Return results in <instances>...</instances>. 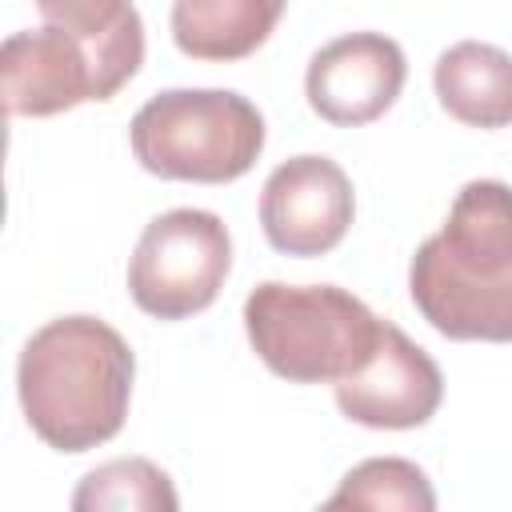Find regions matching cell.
I'll return each instance as SVG.
<instances>
[{
  "instance_id": "obj_1",
  "label": "cell",
  "mask_w": 512,
  "mask_h": 512,
  "mask_svg": "<svg viewBox=\"0 0 512 512\" xmlns=\"http://www.w3.org/2000/svg\"><path fill=\"white\" fill-rule=\"evenodd\" d=\"M40 24L0 48L8 116H56L84 100H112L144 60V20L120 0H40Z\"/></svg>"
},
{
  "instance_id": "obj_2",
  "label": "cell",
  "mask_w": 512,
  "mask_h": 512,
  "mask_svg": "<svg viewBox=\"0 0 512 512\" xmlns=\"http://www.w3.org/2000/svg\"><path fill=\"white\" fill-rule=\"evenodd\" d=\"M416 312L448 340H512V184L468 180L408 268Z\"/></svg>"
},
{
  "instance_id": "obj_3",
  "label": "cell",
  "mask_w": 512,
  "mask_h": 512,
  "mask_svg": "<svg viewBox=\"0 0 512 512\" xmlns=\"http://www.w3.org/2000/svg\"><path fill=\"white\" fill-rule=\"evenodd\" d=\"M136 356L96 316H60L36 328L16 364V392L32 432L56 452H88L124 428Z\"/></svg>"
},
{
  "instance_id": "obj_4",
  "label": "cell",
  "mask_w": 512,
  "mask_h": 512,
  "mask_svg": "<svg viewBox=\"0 0 512 512\" xmlns=\"http://www.w3.org/2000/svg\"><path fill=\"white\" fill-rule=\"evenodd\" d=\"M384 320L336 284L264 280L244 300L256 356L292 384H340L376 352Z\"/></svg>"
},
{
  "instance_id": "obj_5",
  "label": "cell",
  "mask_w": 512,
  "mask_h": 512,
  "mask_svg": "<svg viewBox=\"0 0 512 512\" xmlns=\"http://www.w3.org/2000/svg\"><path fill=\"white\" fill-rule=\"evenodd\" d=\"M128 140L152 176L228 184L256 164L264 116L232 88H164L140 104Z\"/></svg>"
},
{
  "instance_id": "obj_6",
  "label": "cell",
  "mask_w": 512,
  "mask_h": 512,
  "mask_svg": "<svg viewBox=\"0 0 512 512\" xmlns=\"http://www.w3.org/2000/svg\"><path fill=\"white\" fill-rule=\"evenodd\" d=\"M232 268V236L216 212L172 208L148 220L128 260V292L156 320L204 312Z\"/></svg>"
},
{
  "instance_id": "obj_7",
  "label": "cell",
  "mask_w": 512,
  "mask_h": 512,
  "mask_svg": "<svg viewBox=\"0 0 512 512\" xmlns=\"http://www.w3.org/2000/svg\"><path fill=\"white\" fill-rule=\"evenodd\" d=\"M352 212L356 196L348 172L316 152L276 164L260 188V228L284 256L332 252L344 240Z\"/></svg>"
},
{
  "instance_id": "obj_8",
  "label": "cell",
  "mask_w": 512,
  "mask_h": 512,
  "mask_svg": "<svg viewBox=\"0 0 512 512\" xmlns=\"http://www.w3.org/2000/svg\"><path fill=\"white\" fill-rule=\"evenodd\" d=\"M408 76L404 48L384 32H344L312 52L304 92L316 116L340 128L384 116Z\"/></svg>"
},
{
  "instance_id": "obj_9",
  "label": "cell",
  "mask_w": 512,
  "mask_h": 512,
  "mask_svg": "<svg viewBox=\"0 0 512 512\" xmlns=\"http://www.w3.org/2000/svg\"><path fill=\"white\" fill-rule=\"evenodd\" d=\"M444 400L440 364L384 320L376 352L336 384V408L364 428H420Z\"/></svg>"
},
{
  "instance_id": "obj_10",
  "label": "cell",
  "mask_w": 512,
  "mask_h": 512,
  "mask_svg": "<svg viewBox=\"0 0 512 512\" xmlns=\"http://www.w3.org/2000/svg\"><path fill=\"white\" fill-rule=\"evenodd\" d=\"M436 96L448 116L472 128H504L512 124V52L460 40L436 56L432 68Z\"/></svg>"
},
{
  "instance_id": "obj_11",
  "label": "cell",
  "mask_w": 512,
  "mask_h": 512,
  "mask_svg": "<svg viewBox=\"0 0 512 512\" xmlns=\"http://www.w3.org/2000/svg\"><path fill=\"white\" fill-rule=\"evenodd\" d=\"M280 16V0H176L172 40L192 60H240L268 40Z\"/></svg>"
},
{
  "instance_id": "obj_12",
  "label": "cell",
  "mask_w": 512,
  "mask_h": 512,
  "mask_svg": "<svg viewBox=\"0 0 512 512\" xmlns=\"http://www.w3.org/2000/svg\"><path fill=\"white\" fill-rule=\"evenodd\" d=\"M72 512H180V496L160 464L144 456H120L80 476Z\"/></svg>"
},
{
  "instance_id": "obj_13",
  "label": "cell",
  "mask_w": 512,
  "mask_h": 512,
  "mask_svg": "<svg viewBox=\"0 0 512 512\" xmlns=\"http://www.w3.org/2000/svg\"><path fill=\"white\" fill-rule=\"evenodd\" d=\"M316 512H380V508H376L368 496H360L352 484H344V480H340V484H336V492H332Z\"/></svg>"
}]
</instances>
